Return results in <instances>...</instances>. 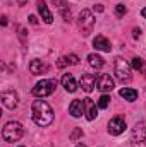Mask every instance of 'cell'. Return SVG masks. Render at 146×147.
<instances>
[{
	"label": "cell",
	"instance_id": "83f0119b",
	"mask_svg": "<svg viewBox=\"0 0 146 147\" xmlns=\"http://www.w3.org/2000/svg\"><path fill=\"white\" fill-rule=\"evenodd\" d=\"M17 3H19V5H26V3H28V0H17Z\"/></svg>",
	"mask_w": 146,
	"mask_h": 147
},
{
	"label": "cell",
	"instance_id": "9c48e42d",
	"mask_svg": "<svg viewBox=\"0 0 146 147\" xmlns=\"http://www.w3.org/2000/svg\"><path fill=\"white\" fill-rule=\"evenodd\" d=\"M79 86H81L83 91L91 92L95 89V86H96V75L95 74H83V77L79 80Z\"/></svg>",
	"mask_w": 146,
	"mask_h": 147
},
{
	"label": "cell",
	"instance_id": "484cf974",
	"mask_svg": "<svg viewBox=\"0 0 146 147\" xmlns=\"http://www.w3.org/2000/svg\"><path fill=\"white\" fill-rule=\"evenodd\" d=\"M93 10H95V12H103V7H102V5H95Z\"/></svg>",
	"mask_w": 146,
	"mask_h": 147
},
{
	"label": "cell",
	"instance_id": "ffe728a7",
	"mask_svg": "<svg viewBox=\"0 0 146 147\" xmlns=\"http://www.w3.org/2000/svg\"><path fill=\"white\" fill-rule=\"evenodd\" d=\"M131 67H132L134 70H145V63H143V60H141L139 57H134V58H132Z\"/></svg>",
	"mask_w": 146,
	"mask_h": 147
},
{
	"label": "cell",
	"instance_id": "7c38bea8",
	"mask_svg": "<svg viewBox=\"0 0 146 147\" xmlns=\"http://www.w3.org/2000/svg\"><path fill=\"white\" fill-rule=\"evenodd\" d=\"M69 113L72 115L74 118H81V116L84 115V101L74 99L72 103L69 105Z\"/></svg>",
	"mask_w": 146,
	"mask_h": 147
},
{
	"label": "cell",
	"instance_id": "603a6c76",
	"mask_svg": "<svg viewBox=\"0 0 146 147\" xmlns=\"http://www.w3.org/2000/svg\"><path fill=\"white\" fill-rule=\"evenodd\" d=\"M126 12H127V9H126V5H124V3H117V5H115V14H117L119 17H122Z\"/></svg>",
	"mask_w": 146,
	"mask_h": 147
},
{
	"label": "cell",
	"instance_id": "8992f818",
	"mask_svg": "<svg viewBox=\"0 0 146 147\" xmlns=\"http://www.w3.org/2000/svg\"><path fill=\"white\" fill-rule=\"evenodd\" d=\"M113 72H115V77H117L120 82H129V80H131V65H129L126 60H122V58H117V60H115Z\"/></svg>",
	"mask_w": 146,
	"mask_h": 147
},
{
	"label": "cell",
	"instance_id": "5b68a950",
	"mask_svg": "<svg viewBox=\"0 0 146 147\" xmlns=\"http://www.w3.org/2000/svg\"><path fill=\"white\" fill-rule=\"evenodd\" d=\"M131 147H146V123L139 121L134 125L131 134Z\"/></svg>",
	"mask_w": 146,
	"mask_h": 147
},
{
	"label": "cell",
	"instance_id": "d4e9b609",
	"mask_svg": "<svg viewBox=\"0 0 146 147\" xmlns=\"http://www.w3.org/2000/svg\"><path fill=\"white\" fill-rule=\"evenodd\" d=\"M132 33H134V38H139V36H141V29H139V28H136Z\"/></svg>",
	"mask_w": 146,
	"mask_h": 147
},
{
	"label": "cell",
	"instance_id": "277c9868",
	"mask_svg": "<svg viewBox=\"0 0 146 147\" xmlns=\"http://www.w3.org/2000/svg\"><path fill=\"white\" fill-rule=\"evenodd\" d=\"M55 86H57V80H53V79H43V80H40L36 86L33 87L31 92L36 98H46V96H50L55 91Z\"/></svg>",
	"mask_w": 146,
	"mask_h": 147
},
{
	"label": "cell",
	"instance_id": "ba28073f",
	"mask_svg": "<svg viewBox=\"0 0 146 147\" xmlns=\"http://www.w3.org/2000/svg\"><path fill=\"white\" fill-rule=\"evenodd\" d=\"M124 130H126V120L124 118L117 116V118H112L108 121V134L110 135H120V134H124Z\"/></svg>",
	"mask_w": 146,
	"mask_h": 147
},
{
	"label": "cell",
	"instance_id": "d6986e66",
	"mask_svg": "<svg viewBox=\"0 0 146 147\" xmlns=\"http://www.w3.org/2000/svg\"><path fill=\"white\" fill-rule=\"evenodd\" d=\"M88 63L93 69H102L103 67V58L100 55H96V53H89L88 55Z\"/></svg>",
	"mask_w": 146,
	"mask_h": 147
},
{
	"label": "cell",
	"instance_id": "4dcf8cb0",
	"mask_svg": "<svg viewBox=\"0 0 146 147\" xmlns=\"http://www.w3.org/2000/svg\"><path fill=\"white\" fill-rule=\"evenodd\" d=\"M77 147H88V146H84V144H77Z\"/></svg>",
	"mask_w": 146,
	"mask_h": 147
},
{
	"label": "cell",
	"instance_id": "52a82bcc",
	"mask_svg": "<svg viewBox=\"0 0 146 147\" xmlns=\"http://www.w3.org/2000/svg\"><path fill=\"white\" fill-rule=\"evenodd\" d=\"M96 89H100L102 92H110L113 89V79L108 74H100L96 77Z\"/></svg>",
	"mask_w": 146,
	"mask_h": 147
},
{
	"label": "cell",
	"instance_id": "f546056e",
	"mask_svg": "<svg viewBox=\"0 0 146 147\" xmlns=\"http://www.w3.org/2000/svg\"><path fill=\"white\" fill-rule=\"evenodd\" d=\"M141 16H143V17H145V19H146V7H145V9H143V10H141Z\"/></svg>",
	"mask_w": 146,
	"mask_h": 147
},
{
	"label": "cell",
	"instance_id": "ac0fdd59",
	"mask_svg": "<svg viewBox=\"0 0 146 147\" xmlns=\"http://www.w3.org/2000/svg\"><path fill=\"white\" fill-rule=\"evenodd\" d=\"M46 69H48V67H46L41 60H31V63H29V70H31V74H35V75L46 72Z\"/></svg>",
	"mask_w": 146,
	"mask_h": 147
},
{
	"label": "cell",
	"instance_id": "8fae6325",
	"mask_svg": "<svg viewBox=\"0 0 146 147\" xmlns=\"http://www.w3.org/2000/svg\"><path fill=\"white\" fill-rule=\"evenodd\" d=\"M98 106L95 105V101L91 99V98H86L84 99V113H86V118L89 120V121H93L95 118H96V115H98V110H96Z\"/></svg>",
	"mask_w": 146,
	"mask_h": 147
},
{
	"label": "cell",
	"instance_id": "7a4b0ae2",
	"mask_svg": "<svg viewBox=\"0 0 146 147\" xmlns=\"http://www.w3.org/2000/svg\"><path fill=\"white\" fill-rule=\"evenodd\" d=\"M23 134H24V130L19 121H9V123H5V127L2 130V137L5 142H17L23 137Z\"/></svg>",
	"mask_w": 146,
	"mask_h": 147
},
{
	"label": "cell",
	"instance_id": "30bf717a",
	"mask_svg": "<svg viewBox=\"0 0 146 147\" xmlns=\"http://www.w3.org/2000/svg\"><path fill=\"white\" fill-rule=\"evenodd\" d=\"M17 94L16 92H12V91H5V92H2V103H3V106L5 108H9V110H16L17 108Z\"/></svg>",
	"mask_w": 146,
	"mask_h": 147
},
{
	"label": "cell",
	"instance_id": "44dd1931",
	"mask_svg": "<svg viewBox=\"0 0 146 147\" xmlns=\"http://www.w3.org/2000/svg\"><path fill=\"white\" fill-rule=\"evenodd\" d=\"M110 105V96H107V94H103L100 99H98V108H102V110H105V108H108Z\"/></svg>",
	"mask_w": 146,
	"mask_h": 147
},
{
	"label": "cell",
	"instance_id": "3957f363",
	"mask_svg": "<svg viewBox=\"0 0 146 147\" xmlns=\"http://www.w3.org/2000/svg\"><path fill=\"white\" fill-rule=\"evenodd\" d=\"M77 24H79V29L83 31V34L88 36V34L93 31V28H95V16H93V12L88 10V9H83V10L79 12Z\"/></svg>",
	"mask_w": 146,
	"mask_h": 147
},
{
	"label": "cell",
	"instance_id": "f1b7e54d",
	"mask_svg": "<svg viewBox=\"0 0 146 147\" xmlns=\"http://www.w3.org/2000/svg\"><path fill=\"white\" fill-rule=\"evenodd\" d=\"M2 24H3V26H7V17H5V16L2 17Z\"/></svg>",
	"mask_w": 146,
	"mask_h": 147
},
{
	"label": "cell",
	"instance_id": "2e32d148",
	"mask_svg": "<svg viewBox=\"0 0 146 147\" xmlns=\"http://www.w3.org/2000/svg\"><path fill=\"white\" fill-rule=\"evenodd\" d=\"M53 3L57 5V9H59V12L62 14L64 21H65V22H69V21H71V10H69L67 2H65V0H53Z\"/></svg>",
	"mask_w": 146,
	"mask_h": 147
},
{
	"label": "cell",
	"instance_id": "4316f807",
	"mask_svg": "<svg viewBox=\"0 0 146 147\" xmlns=\"http://www.w3.org/2000/svg\"><path fill=\"white\" fill-rule=\"evenodd\" d=\"M29 22H31V24H38V19L35 16H29Z\"/></svg>",
	"mask_w": 146,
	"mask_h": 147
},
{
	"label": "cell",
	"instance_id": "cb8c5ba5",
	"mask_svg": "<svg viewBox=\"0 0 146 147\" xmlns=\"http://www.w3.org/2000/svg\"><path fill=\"white\" fill-rule=\"evenodd\" d=\"M79 137H83V130L81 128H76L72 134H71V140H77Z\"/></svg>",
	"mask_w": 146,
	"mask_h": 147
},
{
	"label": "cell",
	"instance_id": "1f68e13d",
	"mask_svg": "<svg viewBox=\"0 0 146 147\" xmlns=\"http://www.w3.org/2000/svg\"><path fill=\"white\" fill-rule=\"evenodd\" d=\"M21 147H24V146H21Z\"/></svg>",
	"mask_w": 146,
	"mask_h": 147
},
{
	"label": "cell",
	"instance_id": "e0dca14e",
	"mask_svg": "<svg viewBox=\"0 0 146 147\" xmlns=\"http://www.w3.org/2000/svg\"><path fill=\"white\" fill-rule=\"evenodd\" d=\"M119 94H120V98H124V99L129 101V103H132V101L138 99V91H134V89H131V87H122V89L119 91Z\"/></svg>",
	"mask_w": 146,
	"mask_h": 147
},
{
	"label": "cell",
	"instance_id": "9a60e30c",
	"mask_svg": "<svg viewBox=\"0 0 146 147\" xmlns=\"http://www.w3.org/2000/svg\"><path fill=\"white\" fill-rule=\"evenodd\" d=\"M60 82H62V86H64V89H65L67 92H76L77 84H76V79H74L71 74H64Z\"/></svg>",
	"mask_w": 146,
	"mask_h": 147
},
{
	"label": "cell",
	"instance_id": "4fadbf2b",
	"mask_svg": "<svg viewBox=\"0 0 146 147\" xmlns=\"http://www.w3.org/2000/svg\"><path fill=\"white\" fill-rule=\"evenodd\" d=\"M38 12H40L41 19H43L46 24H52V22H53V16H52V12L48 10V5H46L43 0H38Z\"/></svg>",
	"mask_w": 146,
	"mask_h": 147
},
{
	"label": "cell",
	"instance_id": "6da1fadb",
	"mask_svg": "<svg viewBox=\"0 0 146 147\" xmlns=\"http://www.w3.org/2000/svg\"><path fill=\"white\" fill-rule=\"evenodd\" d=\"M31 118L38 127H48L53 121V110L46 101H33L31 105Z\"/></svg>",
	"mask_w": 146,
	"mask_h": 147
},
{
	"label": "cell",
	"instance_id": "7402d4cb",
	"mask_svg": "<svg viewBox=\"0 0 146 147\" xmlns=\"http://www.w3.org/2000/svg\"><path fill=\"white\" fill-rule=\"evenodd\" d=\"M64 58H65L67 65H69V63H71V65H77V63H79V58H77V55H74V53H71V55H65Z\"/></svg>",
	"mask_w": 146,
	"mask_h": 147
},
{
	"label": "cell",
	"instance_id": "5bb4252c",
	"mask_svg": "<svg viewBox=\"0 0 146 147\" xmlns=\"http://www.w3.org/2000/svg\"><path fill=\"white\" fill-rule=\"evenodd\" d=\"M93 46H95L96 50H100V51H107V53L112 50V46H110V41H108L105 36H102V34H98V36L93 39Z\"/></svg>",
	"mask_w": 146,
	"mask_h": 147
}]
</instances>
